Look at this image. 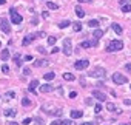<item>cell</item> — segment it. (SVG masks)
Instances as JSON below:
<instances>
[{
    "label": "cell",
    "instance_id": "6da1fadb",
    "mask_svg": "<svg viewBox=\"0 0 131 125\" xmlns=\"http://www.w3.org/2000/svg\"><path fill=\"white\" fill-rule=\"evenodd\" d=\"M122 48H123V42H122V40H111V42L107 45V51H108V53L120 51Z\"/></svg>",
    "mask_w": 131,
    "mask_h": 125
},
{
    "label": "cell",
    "instance_id": "7a4b0ae2",
    "mask_svg": "<svg viewBox=\"0 0 131 125\" xmlns=\"http://www.w3.org/2000/svg\"><path fill=\"white\" fill-rule=\"evenodd\" d=\"M90 76L91 77H97V79H105V76H107V70L102 68V66H97V68H94L90 73Z\"/></svg>",
    "mask_w": 131,
    "mask_h": 125
},
{
    "label": "cell",
    "instance_id": "3957f363",
    "mask_svg": "<svg viewBox=\"0 0 131 125\" xmlns=\"http://www.w3.org/2000/svg\"><path fill=\"white\" fill-rule=\"evenodd\" d=\"M113 82L117 83V85H123V83L128 82V79H126L123 74H120V73H114L113 74Z\"/></svg>",
    "mask_w": 131,
    "mask_h": 125
},
{
    "label": "cell",
    "instance_id": "277c9868",
    "mask_svg": "<svg viewBox=\"0 0 131 125\" xmlns=\"http://www.w3.org/2000/svg\"><path fill=\"white\" fill-rule=\"evenodd\" d=\"M9 12H11V22H12V23H14V25L22 23V16H20L19 12H15V9H14V8H11V9H9Z\"/></svg>",
    "mask_w": 131,
    "mask_h": 125
},
{
    "label": "cell",
    "instance_id": "5b68a950",
    "mask_svg": "<svg viewBox=\"0 0 131 125\" xmlns=\"http://www.w3.org/2000/svg\"><path fill=\"white\" fill-rule=\"evenodd\" d=\"M71 53H73L71 39H65V40H63V54H65V56H71Z\"/></svg>",
    "mask_w": 131,
    "mask_h": 125
},
{
    "label": "cell",
    "instance_id": "8992f818",
    "mask_svg": "<svg viewBox=\"0 0 131 125\" xmlns=\"http://www.w3.org/2000/svg\"><path fill=\"white\" fill-rule=\"evenodd\" d=\"M88 66H90V62H88L86 59H83V60H77L74 63V68L76 70H79V71H82V70H86Z\"/></svg>",
    "mask_w": 131,
    "mask_h": 125
},
{
    "label": "cell",
    "instance_id": "52a82bcc",
    "mask_svg": "<svg viewBox=\"0 0 131 125\" xmlns=\"http://www.w3.org/2000/svg\"><path fill=\"white\" fill-rule=\"evenodd\" d=\"M0 30L5 32V34H9V32H11V28H9V23H8V20L0 19Z\"/></svg>",
    "mask_w": 131,
    "mask_h": 125
},
{
    "label": "cell",
    "instance_id": "ba28073f",
    "mask_svg": "<svg viewBox=\"0 0 131 125\" xmlns=\"http://www.w3.org/2000/svg\"><path fill=\"white\" fill-rule=\"evenodd\" d=\"M92 97H96L99 102H105V101H107V94L102 93V91H99V90H94V91H92Z\"/></svg>",
    "mask_w": 131,
    "mask_h": 125
},
{
    "label": "cell",
    "instance_id": "9c48e42d",
    "mask_svg": "<svg viewBox=\"0 0 131 125\" xmlns=\"http://www.w3.org/2000/svg\"><path fill=\"white\" fill-rule=\"evenodd\" d=\"M34 39H36V34H28V36L22 40V45H23V47H26V45H29Z\"/></svg>",
    "mask_w": 131,
    "mask_h": 125
},
{
    "label": "cell",
    "instance_id": "30bf717a",
    "mask_svg": "<svg viewBox=\"0 0 131 125\" xmlns=\"http://www.w3.org/2000/svg\"><path fill=\"white\" fill-rule=\"evenodd\" d=\"M53 90H54V86L49 85V83H43V85L40 86V93H51Z\"/></svg>",
    "mask_w": 131,
    "mask_h": 125
},
{
    "label": "cell",
    "instance_id": "8fae6325",
    "mask_svg": "<svg viewBox=\"0 0 131 125\" xmlns=\"http://www.w3.org/2000/svg\"><path fill=\"white\" fill-rule=\"evenodd\" d=\"M37 86H39V80H37V79H34V80H31V82H29V91H31V93H34L36 94V88H37Z\"/></svg>",
    "mask_w": 131,
    "mask_h": 125
},
{
    "label": "cell",
    "instance_id": "7c38bea8",
    "mask_svg": "<svg viewBox=\"0 0 131 125\" xmlns=\"http://www.w3.org/2000/svg\"><path fill=\"white\" fill-rule=\"evenodd\" d=\"M83 116V111H79V110H73L71 111V119H79Z\"/></svg>",
    "mask_w": 131,
    "mask_h": 125
},
{
    "label": "cell",
    "instance_id": "4fadbf2b",
    "mask_svg": "<svg viewBox=\"0 0 131 125\" xmlns=\"http://www.w3.org/2000/svg\"><path fill=\"white\" fill-rule=\"evenodd\" d=\"M76 14H77L79 19H83V17H85V12H83V9H82V6H80V5L76 6Z\"/></svg>",
    "mask_w": 131,
    "mask_h": 125
},
{
    "label": "cell",
    "instance_id": "5bb4252c",
    "mask_svg": "<svg viewBox=\"0 0 131 125\" xmlns=\"http://www.w3.org/2000/svg\"><path fill=\"white\" fill-rule=\"evenodd\" d=\"M49 62L48 60H45V59H40V60H34V66H37V68H40V66H45V65H48Z\"/></svg>",
    "mask_w": 131,
    "mask_h": 125
},
{
    "label": "cell",
    "instance_id": "9a60e30c",
    "mask_svg": "<svg viewBox=\"0 0 131 125\" xmlns=\"http://www.w3.org/2000/svg\"><path fill=\"white\" fill-rule=\"evenodd\" d=\"M111 28H113V30H114V32H116V34H122V32H123V30H122V26H120V25H117V23H113L111 25Z\"/></svg>",
    "mask_w": 131,
    "mask_h": 125
},
{
    "label": "cell",
    "instance_id": "2e32d148",
    "mask_svg": "<svg viewBox=\"0 0 131 125\" xmlns=\"http://www.w3.org/2000/svg\"><path fill=\"white\" fill-rule=\"evenodd\" d=\"M102 36H103V31H102V30H99V28H96V30H94V32H92V37L99 40Z\"/></svg>",
    "mask_w": 131,
    "mask_h": 125
},
{
    "label": "cell",
    "instance_id": "e0dca14e",
    "mask_svg": "<svg viewBox=\"0 0 131 125\" xmlns=\"http://www.w3.org/2000/svg\"><path fill=\"white\" fill-rule=\"evenodd\" d=\"M63 79H65L66 82H73L76 79V76H74V74H71V73H63Z\"/></svg>",
    "mask_w": 131,
    "mask_h": 125
},
{
    "label": "cell",
    "instance_id": "ac0fdd59",
    "mask_svg": "<svg viewBox=\"0 0 131 125\" xmlns=\"http://www.w3.org/2000/svg\"><path fill=\"white\" fill-rule=\"evenodd\" d=\"M54 77H56V73H53V71H51V73H46V74H43V79H45V80H46V82H49V80H53V79H54Z\"/></svg>",
    "mask_w": 131,
    "mask_h": 125
},
{
    "label": "cell",
    "instance_id": "d6986e66",
    "mask_svg": "<svg viewBox=\"0 0 131 125\" xmlns=\"http://www.w3.org/2000/svg\"><path fill=\"white\" fill-rule=\"evenodd\" d=\"M0 57H2V60H8L9 59V49H3L2 54H0Z\"/></svg>",
    "mask_w": 131,
    "mask_h": 125
},
{
    "label": "cell",
    "instance_id": "ffe728a7",
    "mask_svg": "<svg viewBox=\"0 0 131 125\" xmlns=\"http://www.w3.org/2000/svg\"><path fill=\"white\" fill-rule=\"evenodd\" d=\"M73 30H74L76 32L82 31V23H80V22H74V23H73Z\"/></svg>",
    "mask_w": 131,
    "mask_h": 125
},
{
    "label": "cell",
    "instance_id": "44dd1931",
    "mask_svg": "<svg viewBox=\"0 0 131 125\" xmlns=\"http://www.w3.org/2000/svg\"><path fill=\"white\" fill-rule=\"evenodd\" d=\"M14 62L17 66H22V57H20V54H14Z\"/></svg>",
    "mask_w": 131,
    "mask_h": 125
},
{
    "label": "cell",
    "instance_id": "7402d4cb",
    "mask_svg": "<svg viewBox=\"0 0 131 125\" xmlns=\"http://www.w3.org/2000/svg\"><path fill=\"white\" fill-rule=\"evenodd\" d=\"M69 25H71V22H68V20H63V22L59 23V28H60V30H65V28L69 26Z\"/></svg>",
    "mask_w": 131,
    "mask_h": 125
},
{
    "label": "cell",
    "instance_id": "603a6c76",
    "mask_svg": "<svg viewBox=\"0 0 131 125\" xmlns=\"http://www.w3.org/2000/svg\"><path fill=\"white\" fill-rule=\"evenodd\" d=\"M46 6L49 8V9H59V5L54 2H46Z\"/></svg>",
    "mask_w": 131,
    "mask_h": 125
},
{
    "label": "cell",
    "instance_id": "cb8c5ba5",
    "mask_svg": "<svg viewBox=\"0 0 131 125\" xmlns=\"http://www.w3.org/2000/svg\"><path fill=\"white\" fill-rule=\"evenodd\" d=\"M15 114H17V111H15V110H6L5 111V116H8V117H14Z\"/></svg>",
    "mask_w": 131,
    "mask_h": 125
},
{
    "label": "cell",
    "instance_id": "d4e9b609",
    "mask_svg": "<svg viewBox=\"0 0 131 125\" xmlns=\"http://www.w3.org/2000/svg\"><path fill=\"white\" fill-rule=\"evenodd\" d=\"M88 26H91V28H97L99 26V20H90V22H88Z\"/></svg>",
    "mask_w": 131,
    "mask_h": 125
},
{
    "label": "cell",
    "instance_id": "484cf974",
    "mask_svg": "<svg viewBox=\"0 0 131 125\" xmlns=\"http://www.w3.org/2000/svg\"><path fill=\"white\" fill-rule=\"evenodd\" d=\"M90 47H91V42H88V40L80 42V48H90Z\"/></svg>",
    "mask_w": 131,
    "mask_h": 125
},
{
    "label": "cell",
    "instance_id": "4316f807",
    "mask_svg": "<svg viewBox=\"0 0 131 125\" xmlns=\"http://www.w3.org/2000/svg\"><path fill=\"white\" fill-rule=\"evenodd\" d=\"M22 105H23V107H29V105H31V101L26 99V97H23V99H22Z\"/></svg>",
    "mask_w": 131,
    "mask_h": 125
},
{
    "label": "cell",
    "instance_id": "83f0119b",
    "mask_svg": "<svg viewBox=\"0 0 131 125\" xmlns=\"http://www.w3.org/2000/svg\"><path fill=\"white\" fill-rule=\"evenodd\" d=\"M107 110H108V111H114V110H116V105L111 103V102H108V103H107Z\"/></svg>",
    "mask_w": 131,
    "mask_h": 125
},
{
    "label": "cell",
    "instance_id": "f1b7e54d",
    "mask_svg": "<svg viewBox=\"0 0 131 125\" xmlns=\"http://www.w3.org/2000/svg\"><path fill=\"white\" fill-rule=\"evenodd\" d=\"M130 11H131V5H128V3H126V5L122 6V12H130Z\"/></svg>",
    "mask_w": 131,
    "mask_h": 125
},
{
    "label": "cell",
    "instance_id": "f546056e",
    "mask_svg": "<svg viewBox=\"0 0 131 125\" xmlns=\"http://www.w3.org/2000/svg\"><path fill=\"white\" fill-rule=\"evenodd\" d=\"M14 96H15V94H14V91H8V93L5 94V97L8 99V101H9V99H14Z\"/></svg>",
    "mask_w": 131,
    "mask_h": 125
},
{
    "label": "cell",
    "instance_id": "4dcf8cb0",
    "mask_svg": "<svg viewBox=\"0 0 131 125\" xmlns=\"http://www.w3.org/2000/svg\"><path fill=\"white\" fill-rule=\"evenodd\" d=\"M56 42H57L56 37H53V36H51V37H48V45H51V47H53V45L56 43Z\"/></svg>",
    "mask_w": 131,
    "mask_h": 125
},
{
    "label": "cell",
    "instance_id": "1f68e13d",
    "mask_svg": "<svg viewBox=\"0 0 131 125\" xmlns=\"http://www.w3.org/2000/svg\"><path fill=\"white\" fill-rule=\"evenodd\" d=\"M94 111H96V114H99L100 111H102V107H100V103H96V105H94Z\"/></svg>",
    "mask_w": 131,
    "mask_h": 125
},
{
    "label": "cell",
    "instance_id": "d6a6232c",
    "mask_svg": "<svg viewBox=\"0 0 131 125\" xmlns=\"http://www.w3.org/2000/svg\"><path fill=\"white\" fill-rule=\"evenodd\" d=\"M62 125H74V122L71 119H65V120H62Z\"/></svg>",
    "mask_w": 131,
    "mask_h": 125
},
{
    "label": "cell",
    "instance_id": "836d02e7",
    "mask_svg": "<svg viewBox=\"0 0 131 125\" xmlns=\"http://www.w3.org/2000/svg\"><path fill=\"white\" fill-rule=\"evenodd\" d=\"M46 34H45V32L43 31H40V32H36V39H37V37H45Z\"/></svg>",
    "mask_w": 131,
    "mask_h": 125
},
{
    "label": "cell",
    "instance_id": "e575fe53",
    "mask_svg": "<svg viewBox=\"0 0 131 125\" xmlns=\"http://www.w3.org/2000/svg\"><path fill=\"white\" fill-rule=\"evenodd\" d=\"M34 122H37L39 125H43V120H42L40 117H34Z\"/></svg>",
    "mask_w": 131,
    "mask_h": 125
},
{
    "label": "cell",
    "instance_id": "d590c367",
    "mask_svg": "<svg viewBox=\"0 0 131 125\" xmlns=\"http://www.w3.org/2000/svg\"><path fill=\"white\" fill-rule=\"evenodd\" d=\"M2 71H3V73H8V71H9V66H8V65H3V66H2Z\"/></svg>",
    "mask_w": 131,
    "mask_h": 125
},
{
    "label": "cell",
    "instance_id": "8d00e7d4",
    "mask_svg": "<svg viewBox=\"0 0 131 125\" xmlns=\"http://www.w3.org/2000/svg\"><path fill=\"white\" fill-rule=\"evenodd\" d=\"M23 74H25V76H28V74H31V70H29V68H23Z\"/></svg>",
    "mask_w": 131,
    "mask_h": 125
},
{
    "label": "cell",
    "instance_id": "74e56055",
    "mask_svg": "<svg viewBox=\"0 0 131 125\" xmlns=\"http://www.w3.org/2000/svg\"><path fill=\"white\" fill-rule=\"evenodd\" d=\"M31 23H32V25H37V23H39V19H37V17H32V19H31Z\"/></svg>",
    "mask_w": 131,
    "mask_h": 125
},
{
    "label": "cell",
    "instance_id": "f35d334b",
    "mask_svg": "<svg viewBox=\"0 0 131 125\" xmlns=\"http://www.w3.org/2000/svg\"><path fill=\"white\" fill-rule=\"evenodd\" d=\"M37 51H39V53H42V54H45V53H46V49H45L43 47H39V48H37Z\"/></svg>",
    "mask_w": 131,
    "mask_h": 125
},
{
    "label": "cell",
    "instance_id": "ab89813d",
    "mask_svg": "<svg viewBox=\"0 0 131 125\" xmlns=\"http://www.w3.org/2000/svg\"><path fill=\"white\" fill-rule=\"evenodd\" d=\"M31 120H32V119H29V117H26V119H25V120H23V125H29V124H31Z\"/></svg>",
    "mask_w": 131,
    "mask_h": 125
},
{
    "label": "cell",
    "instance_id": "60d3db41",
    "mask_svg": "<svg viewBox=\"0 0 131 125\" xmlns=\"http://www.w3.org/2000/svg\"><path fill=\"white\" fill-rule=\"evenodd\" d=\"M76 96H77V93H76V91H71V93H69V97H76Z\"/></svg>",
    "mask_w": 131,
    "mask_h": 125
},
{
    "label": "cell",
    "instance_id": "b9f144b4",
    "mask_svg": "<svg viewBox=\"0 0 131 125\" xmlns=\"http://www.w3.org/2000/svg\"><path fill=\"white\" fill-rule=\"evenodd\" d=\"M59 124H62V120H54V122H51V125H59Z\"/></svg>",
    "mask_w": 131,
    "mask_h": 125
},
{
    "label": "cell",
    "instance_id": "7bdbcfd3",
    "mask_svg": "<svg viewBox=\"0 0 131 125\" xmlns=\"http://www.w3.org/2000/svg\"><path fill=\"white\" fill-rule=\"evenodd\" d=\"M125 68L128 70V71H131V63H126V65H125Z\"/></svg>",
    "mask_w": 131,
    "mask_h": 125
},
{
    "label": "cell",
    "instance_id": "ee69618b",
    "mask_svg": "<svg viewBox=\"0 0 131 125\" xmlns=\"http://www.w3.org/2000/svg\"><path fill=\"white\" fill-rule=\"evenodd\" d=\"M119 3H120L122 6H123V5H126V0H119Z\"/></svg>",
    "mask_w": 131,
    "mask_h": 125
},
{
    "label": "cell",
    "instance_id": "f6af8a7d",
    "mask_svg": "<svg viewBox=\"0 0 131 125\" xmlns=\"http://www.w3.org/2000/svg\"><path fill=\"white\" fill-rule=\"evenodd\" d=\"M42 16H43V19H48V17H49V14H48V12H43Z\"/></svg>",
    "mask_w": 131,
    "mask_h": 125
},
{
    "label": "cell",
    "instance_id": "bcb514c9",
    "mask_svg": "<svg viewBox=\"0 0 131 125\" xmlns=\"http://www.w3.org/2000/svg\"><path fill=\"white\" fill-rule=\"evenodd\" d=\"M25 60H32V56H25Z\"/></svg>",
    "mask_w": 131,
    "mask_h": 125
},
{
    "label": "cell",
    "instance_id": "7dc6e473",
    "mask_svg": "<svg viewBox=\"0 0 131 125\" xmlns=\"http://www.w3.org/2000/svg\"><path fill=\"white\" fill-rule=\"evenodd\" d=\"M57 51H59V48H53V49H51V53H53V54H56Z\"/></svg>",
    "mask_w": 131,
    "mask_h": 125
},
{
    "label": "cell",
    "instance_id": "c3c4849f",
    "mask_svg": "<svg viewBox=\"0 0 131 125\" xmlns=\"http://www.w3.org/2000/svg\"><path fill=\"white\" fill-rule=\"evenodd\" d=\"M82 125H96V124H92V122H86V124H82Z\"/></svg>",
    "mask_w": 131,
    "mask_h": 125
},
{
    "label": "cell",
    "instance_id": "681fc988",
    "mask_svg": "<svg viewBox=\"0 0 131 125\" xmlns=\"http://www.w3.org/2000/svg\"><path fill=\"white\" fill-rule=\"evenodd\" d=\"M6 3V0H0V5H5Z\"/></svg>",
    "mask_w": 131,
    "mask_h": 125
},
{
    "label": "cell",
    "instance_id": "f907efd6",
    "mask_svg": "<svg viewBox=\"0 0 131 125\" xmlns=\"http://www.w3.org/2000/svg\"><path fill=\"white\" fill-rule=\"evenodd\" d=\"M9 125H19L17 122H9Z\"/></svg>",
    "mask_w": 131,
    "mask_h": 125
},
{
    "label": "cell",
    "instance_id": "816d5d0a",
    "mask_svg": "<svg viewBox=\"0 0 131 125\" xmlns=\"http://www.w3.org/2000/svg\"><path fill=\"white\" fill-rule=\"evenodd\" d=\"M79 2H80V3H82V2H91V0H79Z\"/></svg>",
    "mask_w": 131,
    "mask_h": 125
},
{
    "label": "cell",
    "instance_id": "f5cc1de1",
    "mask_svg": "<svg viewBox=\"0 0 131 125\" xmlns=\"http://www.w3.org/2000/svg\"><path fill=\"white\" fill-rule=\"evenodd\" d=\"M120 125H130V124H120Z\"/></svg>",
    "mask_w": 131,
    "mask_h": 125
},
{
    "label": "cell",
    "instance_id": "db71d44e",
    "mask_svg": "<svg viewBox=\"0 0 131 125\" xmlns=\"http://www.w3.org/2000/svg\"><path fill=\"white\" fill-rule=\"evenodd\" d=\"M0 48H2V42H0Z\"/></svg>",
    "mask_w": 131,
    "mask_h": 125
}]
</instances>
